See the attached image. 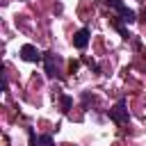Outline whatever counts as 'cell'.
<instances>
[{"label": "cell", "instance_id": "obj_5", "mask_svg": "<svg viewBox=\"0 0 146 146\" xmlns=\"http://www.w3.org/2000/svg\"><path fill=\"white\" fill-rule=\"evenodd\" d=\"M89 27H82V30H78L75 34H73V46L78 48V50H84L87 46H89Z\"/></svg>", "mask_w": 146, "mask_h": 146}, {"label": "cell", "instance_id": "obj_2", "mask_svg": "<svg viewBox=\"0 0 146 146\" xmlns=\"http://www.w3.org/2000/svg\"><path fill=\"white\" fill-rule=\"evenodd\" d=\"M110 119L114 123H128L130 121V114H128V107H125V100L119 98L114 103V107H110Z\"/></svg>", "mask_w": 146, "mask_h": 146}, {"label": "cell", "instance_id": "obj_4", "mask_svg": "<svg viewBox=\"0 0 146 146\" xmlns=\"http://www.w3.org/2000/svg\"><path fill=\"white\" fill-rule=\"evenodd\" d=\"M21 57L25 59V62H41L43 59V55L36 50V46H32V43H25V46H21Z\"/></svg>", "mask_w": 146, "mask_h": 146}, {"label": "cell", "instance_id": "obj_1", "mask_svg": "<svg viewBox=\"0 0 146 146\" xmlns=\"http://www.w3.org/2000/svg\"><path fill=\"white\" fill-rule=\"evenodd\" d=\"M107 5H110V9H114L116 14H119V18L123 21V23H135L137 21V14L132 11V9H128L121 0H105Z\"/></svg>", "mask_w": 146, "mask_h": 146}, {"label": "cell", "instance_id": "obj_3", "mask_svg": "<svg viewBox=\"0 0 146 146\" xmlns=\"http://www.w3.org/2000/svg\"><path fill=\"white\" fill-rule=\"evenodd\" d=\"M43 62H46V73H48V78H59L62 75V59L57 57V55H52V52H46L43 55Z\"/></svg>", "mask_w": 146, "mask_h": 146}, {"label": "cell", "instance_id": "obj_6", "mask_svg": "<svg viewBox=\"0 0 146 146\" xmlns=\"http://www.w3.org/2000/svg\"><path fill=\"white\" fill-rule=\"evenodd\" d=\"M30 144H32V146H55V141H52V137H50V135L34 137V132H30Z\"/></svg>", "mask_w": 146, "mask_h": 146}, {"label": "cell", "instance_id": "obj_7", "mask_svg": "<svg viewBox=\"0 0 146 146\" xmlns=\"http://www.w3.org/2000/svg\"><path fill=\"white\" fill-rule=\"evenodd\" d=\"M68 107H71V98L62 96V112H68Z\"/></svg>", "mask_w": 146, "mask_h": 146}]
</instances>
